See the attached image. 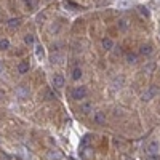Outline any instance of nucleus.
I'll return each instance as SVG.
<instances>
[{
    "mask_svg": "<svg viewBox=\"0 0 160 160\" xmlns=\"http://www.w3.org/2000/svg\"><path fill=\"white\" fill-rule=\"evenodd\" d=\"M87 95H88V90H87V87H82V85H80V87H74V90H72V93H71L72 99H75V101L85 99Z\"/></svg>",
    "mask_w": 160,
    "mask_h": 160,
    "instance_id": "f257e3e1",
    "label": "nucleus"
},
{
    "mask_svg": "<svg viewBox=\"0 0 160 160\" xmlns=\"http://www.w3.org/2000/svg\"><path fill=\"white\" fill-rule=\"evenodd\" d=\"M29 95H31L29 87H26V85H19V87L16 88V98H18V99L24 101V99H28V98H29Z\"/></svg>",
    "mask_w": 160,
    "mask_h": 160,
    "instance_id": "f03ea898",
    "label": "nucleus"
},
{
    "mask_svg": "<svg viewBox=\"0 0 160 160\" xmlns=\"http://www.w3.org/2000/svg\"><path fill=\"white\" fill-rule=\"evenodd\" d=\"M158 148H160L158 141L157 139H152V141H149L148 148H146V154H158Z\"/></svg>",
    "mask_w": 160,
    "mask_h": 160,
    "instance_id": "7ed1b4c3",
    "label": "nucleus"
},
{
    "mask_svg": "<svg viewBox=\"0 0 160 160\" xmlns=\"http://www.w3.org/2000/svg\"><path fill=\"white\" fill-rule=\"evenodd\" d=\"M51 82H53V87H55V88H62V87L66 85V78H64L61 74H55V75H53Z\"/></svg>",
    "mask_w": 160,
    "mask_h": 160,
    "instance_id": "20e7f679",
    "label": "nucleus"
},
{
    "mask_svg": "<svg viewBox=\"0 0 160 160\" xmlns=\"http://www.w3.org/2000/svg\"><path fill=\"white\" fill-rule=\"evenodd\" d=\"M101 43H102V48H104L106 51H111V50L115 47V45H114V40H112L111 37H104Z\"/></svg>",
    "mask_w": 160,
    "mask_h": 160,
    "instance_id": "39448f33",
    "label": "nucleus"
},
{
    "mask_svg": "<svg viewBox=\"0 0 160 160\" xmlns=\"http://www.w3.org/2000/svg\"><path fill=\"white\" fill-rule=\"evenodd\" d=\"M139 53H141L142 56H151L152 53H154V48H152V45L146 43V45H141V48H139Z\"/></svg>",
    "mask_w": 160,
    "mask_h": 160,
    "instance_id": "423d86ee",
    "label": "nucleus"
},
{
    "mask_svg": "<svg viewBox=\"0 0 160 160\" xmlns=\"http://www.w3.org/2000/svg\"><path fill=\"white\" fill-rule=\"evenodd\" d=\"M154 96H155V87H151L148 91H144V93H142L141 99H142V101H151Z\"/></svg>",
    "mask_w": 160,
    "mask_h": 160,
    "instance_id": "0eeeda50",
    "label": "nucleus"
},
{
    "mask_svg": "<svg viewBox=\"0 0 160 160\" xmlns=\"http://www.w3.org/2000/svg\"><path fill=\"white\" fill-rule=\"evenodd\" d=\"M93 122H95L96 125H104L106 123V115L102 112H95V115H93Z\"/></svg>",
    "mask_w": 160,
    "mask_h": 160,
    "instance_id": "6e6552de",
    "label": "nucleus"
},
{
    "mask_svg": "<svg viewBox=\"0 0 160 160\" xmlns=\"http://www.w3.org/2000/svg\"><path fill=\"white\" fill-rule=\"evenodd\" d=\"M80 112H82V114H90V112H93V104H91L90 101L82 102V104H80Z\"/></svg>",
    "mask_w": 160,
    "mask_h": 160,
    "instance_id": "1a4fd4ad",
    "label": "nucleus"
},
{
    "mask_svg": "<svg viewBox=\"0 0 160 160\" xmlns=\"http://www.w3.org/2000/svg\"><path fill=\"white\" fill-rule=\"evenodd\" d=\"M29 61H21L19 64H18V72L19 74H28L29 72Z\"/></svg>",
    "mask_w": 160,
    "mask_h": 160,
    "instance_id": "9d476101",
    "label": "nucleus"
},
{
    "mask_svg": "<svg viewBox=\"0 0 160 160\" xmlns=\"http://www.w3.org/2000/svg\"><path fill=\"white\" fill-rule=\"evenodd\" d=\"M19 24H21V19H19V18H11V19L7 22V26H8L10 29H13V31L18 29V28H19Z\"/></svg>",
    "mask_w": 160,
    "mask_h": 160,
    "instance_id": "9b49d317",
    "label": "nucleus"
},
{
    "mask_svg": "<svg viewBox=\"0 0 160 160\" xmlns=\"http://www.w3.org/2000/svg\"><path fill=\"white\" fill-rule=\"evenodd\" d=\"M82 75H83L82 69H80V68H74V69H72V75H71V78L77 82V80H80V78H82Z\"/></svg>",
    "mask_w": 160,
    "mask_h": 160,
    "instance_id": "f8f14e48",
    "label": "nucleus"
},
{
    "mask_svg": "<svg viewBox=\"0 0 160 160\" xmlns=\"http://www.w3.org/2000/svg\"><path fill=\"white\" fill-rule=\"evenodd\" d=\"M35 56H37L40 61L43 59V56H45V50H43L42 45H35Z\"/></svg>",
    "mask_w": 160,
    "mask_h": 160,
    "instance_id": "ddd939ff",
    "label": "nucleus"
},
{
    "mask_svg": "<svg viewBox=\"0 0 160 160\" xmlns=\"http://www.w3.org/2000/svg\"><path fill=\"white\" fill-rule=\"evenodd\" d=\"M48 158H50V160H61L62 155H61L59 151H50V152H48Z\"/></svg>",
    "mask_w": 160,
    "mask_h": 160,
    "instance_id": "4468645a",
    "label": "nucleus"
},
{
    "mask_svg": "<svg viewBox=\"0 0 160 160\" xmlns=\"http://www.w3.org/2000/svg\"><path fill=\"white\" fill-rule=\"evenodd\" d=\"M122 85H123V77H115L112 80V87L114 88H122Z\"/></svg>",
    "mask_w": 160,
    "mask_h": 160,
    "instance_id": "2eb2a0df",
    "label": "nucleus"
},
{
    "mask_svg": "<svg viewBox=\"0 0 160 160\" xmlns=\"http://www.w3.org/2000/svg\"><path fill=\"white\" fill-rule=\"evenodd\" d=\"M125 59H127L128 64H135V62L138 61V56L135 55V53H128V55L125 56Z\"/></svg>",
    "mask_w": 160,
    "mask_h": 160,
    "instance_id": "dca6fc26",
    "label": "nucleus"
},
{
    "mask_svg": "<svg viewBox=\"0 0 160 160\" xmlns=\"http://www.w3.org/2000/svg\"><path fill=\"white\" fill-rule=\"evenodd\" d=\"M10 48V40L8 38H0V50H8Z\"/></svg>",
    "mask_w": 160,
    "mask_h": 160,
    "instance_id": "f3484780",
    "label": "nucleus"
},
{
    "mask_svg": "<svg viewBox=\"0 0 160 160\" xmlns=\"http://www.w3.org/2000/svg\"><path fill=\"white\" fill-rule=\"evenodd\" d=\"M24 43L26 45H34V35L32 34H28V35H24Z\"/></svg>",
    "mask_w": 160,
    "mask_h": 160,
    "instance_id": "a211bd4d",
    "label": "nucleus"
},
{
    "mask_svg": "<svg viewBox=\"0 0 160 160\" xmlns=\"http://www.w3.org/2000/svg\"><path fill=\"white\" fill-rule=\"evenodd\" d=\"M90 141H91V136H90V135H85L82 139H80V146H82V148H85V146L90 144Z\"/></svg>",
    "mask_w": 160,
    "mask_h": 160,
    "instance_id": "6ab92c4d",
    "label": "nucleus"
},
{
    "mask_svg": "<svg viewBox=\"0 0 160 160\" xmlns=\"http://www.w3.org/2000/svg\"><path fill=\"white\" fill-rule=\"evenodd\" d=\"M117 26H118V29H120V31H125V29L128 28V24H127V19H118Z\"/></svg>",
    "mask_w": 160,
    "mask_h": 160,
    "instance_id": "aec40b11",
    "label": "nucleus"
},
{
    "mask_svg": "<svg viewBox=\"0 0 160 160\" xmlns=\"http://www.w3.org/2000/svg\"><path fill=\"white\" fill-rule=\"evenodd\" d=\"M138 10H139V13H141V15H142L144 18H149V16H151V13H149V10L146 8V7H139Z\"/></svg>",
    "mask_w": 160,
    "mask_h": 160,
    "instance_id": "412c9836",
    "label": "nucleus"
},
{
    "mask_svg": "<svg viewBox=\"0 0 160 160\" xmlns=\"http://www.w3.org/2000/svg\"><path fill=\"white\" fill-rule=\"evenodd\" d=\"M26 5L29 7V10H35L37 8V0H26Z\"/></svg>",
    "mask_w": 160,
    "mask_h": 160,
    "instance_id": "4be33fe9",
    "label": "nucleus"
},
{
    "mask_svg": "<svg viewBox=\"0 0 160 160\" xmlns=\"http://www.w3.org/2000/svg\"><path fill=\"white\" fill-rule=\"evenodd\" d=\"M61 59H62V55H53V56H51V62H53V64H55V62H56V64H58V62H62Z\"/></svg>",
    "mask_w": 160,
    "mask_h": 160,
    "instance_id": "5701e85b",
    "label": "nucleus"
},
{
    "mask_svg": "<svg viewBox=\"0 0 160 160\" xmlns=\"http://www.w3.org/2000/svg\"><path fill=\"white\" fill-rule=\"evenodd\" d=\"M146 158L148 160H160V155L158 154H146Z\"/></svg>",
    "mask_w": 160,
    "mask_h": 160,
    "instance_id": "b1692460",
    "label": "nucleus"
},
{
    "mask_svg": "<svg viewBox=\"0 0 160 160\" xmlns=\"http://www.w3.org/2000/svg\"><path fill=\"white\" fill-rule=\"evenodd\" d=\"M45 98H47V99H56V95H53V91H47Z\"/></svg>",
    "mask_w": 160,
    "mask_h": 160,
    "instance_id": "393cba45",
    "label": "nucleus"
},
{
    "mask_svg": "<svg viewBox=\"0 0 160 160\" xmlns=\"http://www.w3.org/2000/svg\"><path fill=\"white\" fill-rule=\"evenodd\" d=\"M152 69H154V64H148L144 68V72H152Z\"/></svg>",
    "mask_w": 160,
    "mask_h": 160,
    "instance_id": "a878e982",
    "label": "nucleus"
},
{
    "mask_svg": "<svg viewBox=\"0 0 160 160\" xmlns=\"http://www.w3.org/2000/svg\"><path fill=\"white\" fill-rule=\"evenodd\" d=\"M2 72H3V64L0 62V74H2Z\"/></svg>",
    "mask_w": 160,
    "mask_h": 160,
    "instance_id": "bb28decb",
    "label": "nucleus"
},
{
    "mask_svg": "<svg viewBox=\"0 0 160 160\" xmlns=\"http://www.w3.org/2000/svg\"><path fill=\"white\" fill-rule=\"evenodd\" d=\"M45 2H53V0H45Z\"/></svg>",
    "mask_w": 160,
    "mask_h": 160,
    "instance_id": "cd10ccee",
    "label": "nucleus"
}]
</instances>
